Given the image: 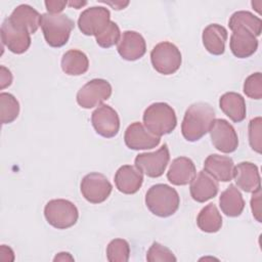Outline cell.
<instances>
[{"label": "cell", "mask_w": 262, "mask_h": 262, "mask_svg": "<svg viewBox=\"0 0 262 262\" xmlns=\"http://www.w3.org/2000/svg\"><path fill=\"white\" fill-rule=\"evenodd\" d=\"M214 120L215 112L209 103H192L184 114L181 133L187 141L200 140L209 132Z\"/></svg>", "instance_id": "6da1fadb"}, {"label": "cell", "mask_w": 262, "mask_h": 262, "mask_svg": "<svg viewBox=\"0 0 262 262\" xmlns=\"http://www.w3.org/2000/svg\"><path fill=\"white\" fill-rule=\"evenodd\" d=\"M180 199L175 188L159 183L149 187L145 194V205L156 216L169 217L179 208Z\"/></svg>", "instance_id": "7a4b0ae2"}, {"label": "cell", "mask_w": 262, "mask_h": 262, "mask_svg": "<svg viewBox=\"0 0 262 262\" xmlns=\"http://www.w3.org/2000/svg\"><path fill=\"white\" fill-rule=\"evenodd\" d=\"M40 27L46 43L51 47H61L69 41L75 24L66 14L43 13L41 14Z\"/></svg>", "instance_id": "3957f363"}, {"label": "cell", "mask_w": 262, "mask_h": 262, "mask_svg": "<svg viewBox=\"0 0 262 262\" xmlns=\"http://www.w3.org/2000/svg\"><path fill=\"white\" fill-rule=\"evenodd\" d=\"M144 126L155 135L171 133L177 124L174 110L166 102H155L147 106L143 113Z\"/></svg>", "instance_id": "277c9868"}, {"label": "cell", "mask_w": 262, "mask_h": 262, "mask_svg": "<svg viewBox=\"0 0 262 262\" xmlns=\"http://www.w3.org/2000/svg\"><path fill=\"white\" fill-rule=\"evenodd\" d=\"M44 216L51 226L57 229H66L76 224L79 212L72 202L57 199L51 200L45 205Z\"/></svg>", "instance_id": "5b68a950"}, {"label": "cell", "mask_w": 262, "mask_h": 262, "mask_svg": "<svg viewBox=\"0 0 262 262\" xmlns=\"http://www.w3.org/2000/svg\"><path fill=\"white\" fill-rule=\"evenodd\" d=\"M150 60L154 69L163 75H172L181 66V53L170 42L157 44L150 52Z\"/></svg>", "instance_id": "8992f818"}, {"label": "cell", "mask_w": 262, "mask_h": 262, "mask_svg": "<svg viewBox=\"0 0 262 262\" xmlns=\"http://www.w3.org/2000/svg\"><path fill=\"white\" fill-rule=\"evenodd\" d=\"M112 95V86L104 79L87 82L77 93V102L83 108H92L101 104Z\"/></svg>", "instance_id": "52a82bcc"}, {"label": "cell", "mask_w": 262, "mask_h": 262, "mask_svg": "<svg viewBox=\"0 0 262 262\" xmlns=\"http://www.w3.org/2000/svg\"><path fill=\"white\" fill-rule=\"evenodd\" d=\"M1 41L8 50L13 53L21 54L26 52L31 45V34L30 32L12 23L9 17L5 18L1 25Z\"/></svg>", "instance_id": "ba28073f"}, {"label": "cell", "mask_w": 262, "mask_h": 262, "mask_svg": "<svg viewBox=\"0 0 262 262\" xmlns=\"http://www.w3.org/2000/svg\"><path fill=\"white\" fill-rule=\"evenodd\" d=\"M111 13L107 8L93 6L85 9L79 16L78 27L86 36H98L108 26Z\"/></svg>", "instance_id": "9c48e42d"}, {"label": "cell", "mask_w": 262, "mask_h": 262, "mask_svg": "<svg viewBox=\"0 0 262 262\" xmlns=\"http://www.w3.org/2000/svg\"><path fill=\"white\" fill-rule=\"evenodd\" d=\"M170 160V152L167 144L154 152L139 154L135 158V167L151 178L160 177L164 174Z\"/></svg>", "instance_id": "30bf717a"}, {"label": "cell", "mask_w": 262, "mask_h": 262, "mask_svg": "<svg viewBox=\"0 0 262 262\" xmlns=\"http://www.w3.org/2000/svg\"><path fill=\"white\" fill-rule=\"evenodd\" d=\"M81 193L92 204L104 202L111 194L113 186L107 178L100 173L92 172L84 176L81 181Z\"/></svg>", "instance_id": "8fae6325"}, {"label": "cell", "mask_w": 262, "mask_h": 262, "mask_svg": "<svg viewBox=\"0 0 262 262\" xmlns=\"http://www.w3.org/2000/svg\"><path fill=\"white\" fill-rule=\"evenodd\" d=\"M211 140L216 149L221 152L230 154L238 146V137L232 127L224 119H215L209 130Z\"/></svg>", "instance_id": "7c38bea8"}, {"label": "cell", "mask_w": 262, "mask_h": 262, "mask_svg": "<svg viewBox=\"0 0 262 262\" xmlns=\"http://www.w3.org/2000/svg\"><path fill=\"white\" fill-rule=\"evenodd\" d=\"M91 123L96 133L105 138L116 136L120 129L118 113L107 104L99 105L92 113Z\"/></svg>", "instance_id": "4fadbf2b"}, {"label": "cell", "mask_w": 262, "mask_h": 262, "mask_svg": "<svg viewBox=\"0 0 262 262\" xmlns=\"http://www.w3.org/2000/svg\"><path fill=\"white\" fill-rule=\"evenodd\" d=\"M124 140L130 149H150L159 145L161 138L152 134L143 124L134 122L125 131Z\"/></svg>", "instance_id": "5bb4252c"}, {"label": "cell", "mask_w": 262, "mask_h": 262, "mask_svg": "<svg viewBox=\"0 0 262 262\" xmlns=\"http://www.w3.org/2000/svg\"><path fill=\"white\" fill-rule=\"evenodd\" d=\"M117 50L121 57L126 60H136L141 58L146 51L144 38L135 31H125L118 42Z\"/></svg>", "instance_id": "9a60e30c"}, {"label": "cell", "mask_w": 262, "mask_h": 262, "mask_svg": "<svg viewBox=\"0 0 262 262\" xmlns=\"http://www.w3.org/2000/svg\"><path fill=\"white\" fill-rule=\"evenodd\" d=\"M229 47L234 56L247 58L253 55L258 48L257 38L245 28H235L229 41Z\"/></svg>", "instance_id": "2e32d148"}, {"label": "cell", "mask_w": 262, "mask_h": 262, "mask_svg": "<svg viewBox=\"0 0 262 262\" xmlns=\"http://www.w3.org/2000/svg\"><path fill=\"white\" fill-rule=\"evenodd\" d=\"M218 180L204 170L194 176L189 186L191 198L198 203H205L214 198L218 192Z\"/></svg>", "instance_id": "e0dca14e"}, {"label": "cell", "mask_w": 262, "mask_h": 262, "mask_svg": "<svg viewBox=\"0 0 262 262\" xmlns=\"http://www.w3.org/2000/svg\"><path fill=\"white\" fill-rule=\"evenodd\" d=\"M233 178L236 185L246 192H254L261 188L258 167L251 162H242L234 166Z\"/></svg>", "instance_id": "ac0fdd59"}, {"label": "cell", "mask_w": 262, "mask_h": 262, "mask_svg": "<svg viewBox=\"0 0 262 262\" xmlns=\"http://www.w3.org/2000/svg\"><path fill=\"white\" fill-rule=\"evenodd\" d=\"M143 182V175L135 166L124 165L118 169L115 175V183L119 191L132 194L139 190Z\"/></svg>", "instance_id": "d6986e66"}, {"label": "cell", "mask_w": 262, "mask_h": 262, "mask_svg": "<svg viewBox=\"0 0 262 262\" xmlns=\"http://www.w3.org/2000/svg\"><path fill=\"white\" fill-rule=\"evenodd\" d=\"M204 171L216 180L227 182L233 178L234 164L231 158L213 154L207 157L204 163Z\"/></svg>", "instance_id": "ffe728a7"}, {"label": "cell", "mask_w": 262, "mask_h": 262, "mask_svg": "<svg viewBox=\"0 0 262 262\" xmlns=\"http://www.w3.org/2000/svg\"><path fill=\"white\" fill-rule=\"evenodd\" d=\"M196 175L193 162L186 157H179L172 161L167 172L168 180L174 185H186Z\"/></svg>", "instance_id": "44dd1931"}, {"label": "cell", "mask_w": 262, "mask_h": 262, "mask_svg": "<svg viewBox=\"0 0 262 262\" xmlns=\"http://www.w3.org/2000/svg\"><path fill=\"white\" fill-rule=\"evenodd\" d=\"M202 39L208 52L213 55H221L225 50L227 31L218 24H211L204 29Z\"/></svg>", "instance_id": "7402d4cb"}, {"label": "cell", "mask_w": 262, "mask_h": 262, "mask_svg": "<svg viewBox=\"0 0 262 262\" xmlns=\"http://www.w3.org/2000/svg\"><path fill=\"white\" fill-rule=\"evenodd\" d=\"M221 111L233 122L239 123L246 118V102L244 97L235 92H226L219 99Z\"/></svg>", "instance_id": "603a6c76"}, {"label": "cell", "mask_w": 262, "mask_h": 262, "mask_svg": "<svg viewBox=\"0 0 262 262\" xmlns=\"http://www.w3.org/2000/svg\"><path fill=\"white\" fill-rule=\"evenodd\" d=\"M9 19L27 29L30 34L37 32L41 23V14L32 6L28 4H20L14 8L9 16Z\"/></svg>", "instance_id": "cb8c5ba5"}, {"label": "cell", "mask_w": 262, "mask_h": 262, "mask_svg": "<svg viewBox=\"0 0 262 262\" xmlns=\"http://www.w3.org/2000/svg\"><path fill=\"white\" fill-rule=\"evenodd\" d=\"M219 205L221 211L229 217H237L245 208V201L239 190L230 184L220 195Z\"/></svg>", "instance_id": "d4e9b609"}, {"label": "cell", "mask_w": 262, "mask_h": 262, "mask_svg": "<svg viewBox=\"0 0 262 262\" xmlns=\"http://www.w3.org/2000/svg\"><path fill=\"white\" fill-rule=\"evenodd\" d=\"M61 69L70 76H80L85 74L89 68L87 55L77 49L67 51L61 57Z\"/></svg>", "instance_id": "484cf974"}, {"label": "cell", "mask_w": 262, "mask_h": 262, "mask_svg": "<svg viewBox=\"0 0 262 262\" xmlns=\"http://www.w3.org/2000/svg\"><path fill=\"white\" fill-rule=\"evenodd\" d=\"M199 228L208 233L217 232L222 226V217L214 204H209L201 210L196 218Z\"/></svg>", "instance_id": "4316f807"}, {"label": "cell", "mask_w": 262, "mask_h": 262, "mask_svg": "<svg viewBox=\"0 0 262 262\" xmlns=\"http://www.w3.org/2000/svg\"><path fill=\"white\" fill-rule=\"evenodd\" d=\"M229 29L232 31L235 28H245L249 30L255 37L261 34L262 21L259 17L255 16L249 11H236L234 12L228 21Z\"/></svg>", "instance_id": "83f0119b"}, {"label": "cell", "mask_w": 262, "mask_h": 262, "mask_svg": "<svg viewBox=\"0 0 262 262\" xmlns=\"http://www.w3.org/2000/svg\"><path fill=\"white\" fill-rule=\"evenodd\" d=\"M19 114V103L16 98L7 92L0 93V116L2 124L13 122Z\"/></svg>", "instance_id": "f1b7e54d"}, {"label": "cell", "mask_w": 262, "mask_h": 262, "mask_svg": "<svg viewBox=\"0 0 262 262\" xmlns=\"http://www.w3.org/2000/svg\"><path fill=\"white\" fill-rule=\"evenodd\" d=\"M130 257V246L123 238H115L106 247V258L110 262H127Z\"/></svg>", "instance_id": "f546056e"}, {"label": "cell", "mask_w": 262, "mask_h": 262, "mask_svg": "<svg viewBox=\"0 0 262 262\" xmlns=\"http://www.w3.org/2000/svg\"><path fill=\"white\" fill-rule=\"evenodd\" d=\"M97 44L102 48H110L117 44L121 38V32L118 25L114 21H110L107 28L98 36L95 37Z\"/></svg>", "instance_id": "4dcf8cb0"}, {"label": "cell", "mask_w": 262, "mask_h": 262, "mask_svg": "<svg viewBox=\"0 0 262 262\" xmlns=\"http://www.w3.org/2000/svg\"><path fill=\"white\" fill-rule=\"evenodd\" d=\"M146 260L148 262H158V261H166V262H175L177 259L167 247L155 242L150 246L146 254Z\"/></svg>", "instance_id": "1f68e13d"}, {"label": "cell", "mask_w": 262, "mask_h": 262, "mask_svg": "<svg viewBox=\"0 0 262 262\" xmlns=\"http://www.w3.org/2000/svg\"><path fill=\"white\" fill-rule=\"evenodd\" d=\"M245 94L253 99H261L262 97V75L254 73L250 75L244 83Z\"/></svg>", "instance_id": "d6a6232c"}, {"label": "cell", "mask_w": 262, "mask_h": 262, "mask_svg": "<svg viewBox=\"0 0 262 262\" xmlns=\"http://www.w3.org/2000/svg\"><path fill=\"white\" fill-rule=\"evenodd\" d=\"M262 119L261 117L254 118L249 123V142L251 147L261 154L262 150Z\"/></svg>", "instance_id": "836d02e7"}, {"label": "cell", "mask_w": 262, "mask_h": 262, "mask_svg": "<svg viewBox=\"0 0 262 262\" xmlns=\"http://www.w3.org/2000/svg\"><path fill=\"white\" fill-rule=\"evenodd\" d=\"M251 208L255 219L258 222H261V189H258L253 192L251 199Z\"/></svg>", "instance_id": "e575fe53"}, {"label": "cell", "mask_w": 262, "mask_h": 262, "mask_svg": "<svg viewBox=\"0 0 262 262\" xmlns=\"http://www.w3.org/2000/svg\"><path fill=\"white\" fill-rule=\"evenodd\" d=\"M67 1H45V7L49 13H59L67 6Z\"/></svg>", "instance_id": "d590c367"}, {"label": "cell", "mask_w": 262, "mask_h": 262, "mask_svg": "<svg viewBox=\"0 0 262 262\" xmlns=\"http://www.w3.org/2000/svg\"><path fill=\"white\" fill-rule=\"evenodd\" d=\"M12 82V75L8 69L1 66L0 67V88L4 89L8 87Z\"/></svg>", "instance_id": "8d00e7d4"}, {"label": "cell", "mask_w": 262, "mask_h": 262, "mask_svg": "<svg viewBox=\"0 0 262 262\" xmlns=\"http://www.w3.org/2000/svg\"><path fill=\"white\" fill-rule=\"evenodd\" d=\"M54 261H74V258L71 256V254L69 253H66V252H61V253H58L54 259Z\"/></svg>", "instance_id": "74e56055"}, {"label": "cell", "mask_w": 262, "mask_h": 262, "mask_svg": "<svg viewBox=\"0 0 262 262\" xmlns=\"http://www.w3.org/2000/svg\"><path fill=\"white\" fill-rule=\"evenodd\" d=\"M104 3H106L108 5H112L114 7V9H117V10L123 9V8H125L129 4L128 1H126V2H122V1H118V2H104Z\"/></svg>", "instance_id": "f35d334b"}, {"label": "cell", "mask_w": 262, "mask_h": 262, "mask_svg": "<svg viewBox=\"0 0 262 262\" xmlns=\"http://www.w3.org/2000/svg\"><path fill=\"white\" fill-rule=\"evenodd\" d=\"M68 4L70 5V6H72V7H75V8H80L81 6H83V5H85V4H87V2L86 1H71V2H68Z\"/></svg>", "instance_id": "ab89813d"}]
</instances>
